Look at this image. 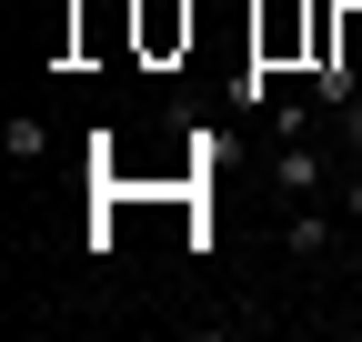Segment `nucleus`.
I'll list each match as a JSON object with an SVG mask.
<instances>
[{
    "instance_id": "f257e3e1",
    "label": "nucleus",
    "mask_w": 362,
    "mask_h": 342,
    "mask_svg": "<svg viewBox=\"0 0 362 342\" xmlns=\"http://www.w3.org/2000/svg\"><path fill=\"white\" fill-rule=\"evenodd\" d=\"M141 51H151V61L192 51V0H141Z\"/></svg>"
},
{
    "instance_id": "f03ea898",
    "label": "nucleus",
    "mask_w": 362,
    "mask_h": 342,
    "mask_svg": "<svg viewBox=\"0 0 362 342\" xmlns=\"http://www.w3.org/2000/svg\"><path fill=\"white\" fill-rule=\"evenodd\" d=\"M272 182H282L292 201H312V191H322V151H312V141H282V161H272Z\"/></svg>"
},
{
    "instance_id": "7ed1b4c3",
    "label": "nucleus",
    "mask_w": 362,
    "mask_h": 342,
    "mask_svg": "<svg viewBox=\"0 0 362 342\" xmlns=\"http://www.w3.org/2000/svg\"><path fill=\"white\" fill-rule=\"evenodd\" d=\"M282 242L312 262V252H332V222H322V211H292V232H282Z\"/></svg>"
},
{
    "instance_id": "20e7f679",
    "label": "nucleus",
    "mask_w": 362,
    "mask_h": 342,
    "mask_svg": "<svg viewBox=\"0 0 362 342\" xmlns=\"http://www.w3.org/2000/svg\"><path fill=\"white\" fill-rule=\"evenodd\" d=\"M342 141H352V151H362V91H352V101H342Z\"/></svg>"
},
{
    "instance_id": "39448f33",
    "label": "nucleus",
    "mask_w": 362,
    "mask_h": 342,
    "mask_svg": "<svg viewBox=\"0 0 362 342\" xmlns=\"http://www.w3.org/2000/svg\"><path fill=\"white\" fill-rule=\"evenodd\" d=\"M342 222H362V171H352V191H342Z\"/></svg>"
}]
</instances>
